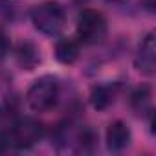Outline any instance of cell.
I'll return each instance as SVG.
<instances>
[{"instance_id": "obj_1", "label": "cell", "mask_w": 156, "mask_h": 156, "mask_svg": "<svg viewBox=\"0 0 156 156\" xmlns=\"http://www.w3.org/2000/svg\"><path fill=\"white\" fill-rule=\"evenodd\" d=\"M44 136V127L31 118H15L0 127V143L8 149H30L37 145Z\"/></svg>"}, {"instance_id": "obj_2", "label": "cell", "mask_w": 156, "mask_h": 156, "mask_svg": "<svg viewBox=\"0 0 156 156\" xmlns=\"http://www.w3.org/2000/svg\"><path fill=\"white\" fill-rule=\"evenodd\" d=\"M30 19L35 30L48 37L61 35L66 26V11L55 0H44V2L33 6Z\"/></svg>"}, {"instance_id": "obj_3", "label": "cell", "mask_w": 156, "mask_h": 156, "mask_svg": "<svg viewBox=\"0 0 156 156\" xmlns=\"http://www.w3.org/2000/svg\"><path fill=\"white\" fill-rule=\"evenodd\" d=\"M61 96V85L59 79L53 75H42L28 88L26 92V103L30 110L33 112H50L55 108Z\"/></svg>"}, {"instance_id": "obj_4", "label": "cell", "mask_w": 156, "mask_h": 156, "mask_svg": "<svg viewBox=\"0 0 156 156\" xmlns=\"http://www.w3.org/2000/svg\"><path fill=\"white\" fill-rule=\"evenodd\" d=\"M75 33L81 44H99L107 37V19L98 9H83L77 17Z\"/></svg>"}, {"instance_id": "obj_5", "label": "cell", "mask_w": 156, "mask_h": 156, "mask_svg": "<svg viewBox=\"0 0 156 156\" xmlns=\"http://www.w3.org/2000/svg\"><path fill=\"white\" fill-rule=\"evenodd\" d=\"M134 66L138 68V72H141L143 75L151 77L156 72V44H154V33H147L141 42L138 44L136 55H134Z\"/></svg>"}, {"instance_id": "obj_6", "label": "cell", "mask_w": 156, "mask_h": 156, "mask_svg": "<svg viewBox=\"0 0 156 156\" xmlns=\"http://www.w3.org/2000/svg\"><path fill=\"white\" fill-rule=\"evenodd\" d=\"M132 134L130 129L125 121L116 119L107 127V134H105V141H107V149L110 152H121L130 145Z\"/></svg>"}, {"instance_id": "obj_7", "label": "cell", "mask_w": 156, "mask_h": 156, "mask_svg": "<svg viewBox=\"0 0 156 156\" xmlns=\"http://www.w3.org/2000/svg\"><path fill=\"white\" fill-rule=\"evenodd\" d=\"M81 53V42L77 39L66 37V39H59L55 44V59L61 64H73L79 59Z\"/></svg>"}, {"instance_id": "obj_8", "label": "cell", "mask_w": 156, "mask_h": 156, "mask_svg": "<svg viewBox=\"0 0 156 156\" xmlns=\"http://www.w3.org/2000/svg\"><path fill=\"white\" fill-rule=\"evenodd\" d=\"M15 57H17V62L22 70H33L37 68V64L41 62V51L39 48L30 42V41H22L19 42L17 46V51H15Z\"/></svg>"}, {"instance_id": "obj_9", "label": "cell", "mask_w": 156, "mask_h": 156, "mask_svg": "<svg viewBox=\"0 0 156 156\" xmlns=\"http://www.w3.org/2000/svg\"><path fill=\"white\" fill-rule=\"evenodd\" d=\"M116 87L114 85H98L90 90V103L96 110H105L114 103Z\"/></svg>"}, {"instance_id": "obj_10", "label": "cell", "mask_w": 156, "mask_h": 156, "mask_svg": "<svg viewBox=\"0 0 156 156\" xmlns=\"http://www.w3.org/2000/svg\"><path fill=\"white\" fill-rule=\"evenodd\" d=\"M130 105L132 108L138 112V114H145V112H151L152 107H151V88L149 87H140L132 92L130 96Z\"/></svg>"}, {"instance_id": "obj_11", "label": "cell", "mask_w": 156, "mask_h": 156, "mask_svg": "<svg viewBox=\"0 0 156 156\" xmlns=\"http://www.w3.org/2000/svg\"><path fill=\"white\" fill-rule=\"evenodd\" d=\"M9 50H11L9 37L6 35V31H4V30H0V62H2V61L9 55Z\"/></svg>"}, {"instance_id": "obj_12", "label": "cell", "mask_w": 156, "mask_h": 156, "mask_svg": "<svg viewBox=\"0 0 156 156\" xmlns=\"http://www.w3.org/2000/svg\"><path fill=\"white\" fill-rule=\"evenodd\" d=\"M141 6L149 11V13H154V8H156V0H140Z\"/></svg>"}, {"instance_id": "obj_13", "label": "cell", "mask_w": 156, "mask_h": 156, "mask_svg": "<svg viewBox=\"0 0 156 156\" xmlns=\"http://www.w3.org/2000/svg\"><path fill=\"white\" fill-rule=\"evenodd\" d=\"M107 2H114L116 4V2H121V0H107Z\"/></svg>"}]
</instances>
